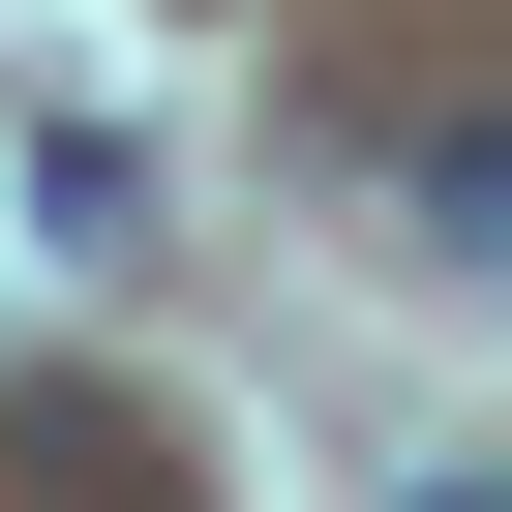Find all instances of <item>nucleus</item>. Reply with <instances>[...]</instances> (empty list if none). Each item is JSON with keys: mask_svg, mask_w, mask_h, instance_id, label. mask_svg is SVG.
Instances as JSON below:
<instances>
[{"mask_svg": "<svg viewBox=\"0 0 512 512\" xmlns=\"http://www.w3.org/2000/svg\"><path fill=\"white\" fill-rule=\"evenodd\" d=\"M392 211H422V272H512V151H482V121H422V181H392Z\"/></svg>", "mask_w": 512, "mask_h": 512, "instance_id": "obj_1", "label": "nucleus"}, {"mask_svg": "<svg viewBox=\"0 0 512 512\" xmlns=\"http://www.w3.org/2000/svg\"><path fill=\"white\" fill-rule=\"evenodd\" d=\"M392 512H482V452H422V482H392Z\"/></svg>", "mask_w": 512, "mask_h": 512, "instance_id": "obj_2", "label": "nucleus"}]
</instances>
